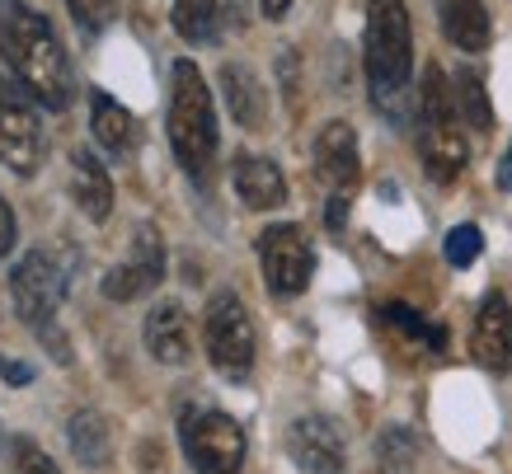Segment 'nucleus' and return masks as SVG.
<instances>
[{"label":"nucleus","instance_id":"21","mask_svg":"<svg viewBox=\"0 0 512 474\" xmlns=\"http://www.w3.org/2000/svg\"><path fill=\"white\" fill-rule=\"evenodd\" d=\"M170 15L184 43H212L217 38L221 0H170Z\"/></svg>","mask_w":512,"mask_h":474},{"label":"nucleus","instance_id":"11","mask_svg":"<svg viewBox=\"0 0 512 474\" xmlns=\"http://www.w3.org/2000/svg\"><path fill=\"white\" fill-rule=\"evenodd\" d=\"M315 174L329 193H353L362 179V155H357V132L348 123H325L315 137Z\"/></svg>","mask_w":512,"mask_h":474},{"label":"nucleus","instance_id":"16","mask_svg":"<svg viewBox=\"0 0 512 474\" xmlns=\"http://www.w3.org/2000/svg\"><path fill=\"white\" fill-rule=\"evenodd\" d=\"M437 24L451 47L461 52H484L489 47V10L484 0H437Z\"/></svg>","mask_w":512,"mask_h":474},{"label":"nucleus","instance_id":"3","mask_svg":"<svg viewBox=\"0 0 512 474\" xmlns=\"http://www.w3.org/2000/svg\"><path fill=\"white\" fill-rule=\"evenodd\" d=\"M170 146L188 174H207L217 155V108L193 62H174L170 76Z\"/></svg>","mask_w":512,"mask_h":474},{"label":"nucleus","instance_id":"31","mask_svg":"<svg viewBox=\"0 0 512 474\" xmlns=\"http://www.w3.org/2000/svg\"><path fill=\"white\" fill-rule=\"evenodd\" d=\"M498 188L512 193V146H508V155H503V165H498Z\"/></svg>","mask_w":512,"mask_h":474},{"label":"nucleus","instance_id":"25","mask_svg":"<svg viewBox=\"0 0 512 474\" xmlns=\"http://www.w3.org/2000/svg\"><path fill=\"white\" fill-rule=\"evenodd\" d=\"M480 249H484V235H480V226H456L447 235V263L451 268H470V263L480 259Z\"/></svg>","mask_w":512,"mask_h":474},{"label":"nucleus","instance_id":"17","mask_svg":"<svg viewBox=\"0 0 512 474\" xmlns=\"http://www.w3.org/2000/svg\"><path fill=\"white\" fill-rule=\"evenodd\" d=\"M90 127H94V141L113 155H132L137 151V118L127 113L118 99L109 94H90Z\"/></svg>","mask_w":512,"mask_h":474},{"label":"nucleus","instance_id":"24","mask_svg":"<svg viewBox=\"0 0 512 474\" xmlns=\"http://www.w3.org/2000/svg\"><path fill=\"white\" fill-rule=\"evenodd\" d=\"M419 456V442H414V432L409 428H386L376 437V460H381V470L386 474H404Z\"/></svg>","mask_w":512,"mask_h":474},{"label":"nucleus","instance_id":"26","mask_svg":"<svg viewBox=\"0 0 512 474\" xmlns=\"http://www.w3.org/2000/svg\"><path fill=\"white\" fill-rule=\"evenodd\" d=\"M66 10L76 15L80 29L99 33V29H109V24H113V15H118V0H66Z\"/></svg>","mask_w":512,"mask_h":474},{"label":"nucleus","instance_id":"1","mask_svg":"<svg viewBox=\"0 0 512 474\" xmlns=\"http://www.w3.org/2000/svg\"><path fill=\"white\" fill-rule=\"evenodd\" d=\"M0 57L15 71L19 85L29 90L33 104H43V108L71 104L76 80H71L66 47L38 10H29V5H5V15H0Z\"/></svg>","mask_w":512,"mask_h":474},{"label":"nucleus","instance_id":"19","mask_svg":"<svg viewBox=\"0 0 512 474\" xmlns=\"http://www.w3.org/2000/svg\"><path fill=\"white\" fill-rule=\"evenodd\" d=\"M71 165H76V202H80V212L90 216V221H109V212H113L109 169L99 165L90 151H76L71 155Z\"/></svg>","mask_w":512,"mask_h":474},{"label":"nucleus","instance_id":"14","mask_svg":"<svg viewBox=\"0 0 512 474\" xmlns=\"http://www.w3.org/2000/svg\"><path fill=\"white\" fill-rule=\"evenodd\" d=\"M146 348L156 362L165 367H184L188 352H193V334H188V315L179 301H160L151 315H146Z\"/></svg>","mask_w":512,"mask_h":474},{"label":"nucleus","instance_id":"15","mask_svg":"<svg viewBox=\"0 0 512 474\" xmlns=\"http://www.w3.org/2000/svg\"><path fill=\"white\" fill-rule=\"evenodd\" d=\"M235 193L245 207L254 212H268V207H282L287 202V179H282V169L264 155H240L235 160Z\"/></svg>","mask_w":512,"mask_h":474},{"label":"nucleus","instance_id":"5","mask_svg":"<svg viewBox=\"0 0 512 474\" xmlns=\"http://www.w3.org/2000/svg\"><path fill=\"white\" fill-rule=\"evenodd\" d=\"M202 343H207L212 367L226 381H245L254 371V320H249L245 301L235 291H217L212 296V306L202 315Z\"/></svg>","mask_w":512,"mask_h":474},{"label":"nucleus","instance_id":"2","mask_svg":"<svg viewBox=\"0 0 512 474\" xmlns=\"http://www.w3.org/2000/svg\"><path fill=\"white\" fill-rule=\"evenodd\" d=\"M409 76H414V29L404 0H367V80L381 113L395 123L409 118Z\"/></svg>","mask_w":512,"mask_h":474},{"label":"nucleus","instance_id":"13","mask_svg":"<svg viewBox=\"0 0 512 474\" xmlns=\"http://www.w3.org/2000/svg\"><path fill=\"white\" fill-rule=\"evenodd\" d=\"M419 151H423V169L428 179L437 184H451L470 160V146L461 137V118H423V137H419Z\"/></svg>","mask_w":512,"mask_h":474},{"label":"nucleus","instance_id":"27","mask_svg":"<svg viewBox=\"0 0 512 474\" xmlns=\"http://www.w3.org/2000/svg\"><path fill=\"white\" fill-rule=\"evenodd\" d=\"M10 456H15V474H62L57 465H52V456H47L43 446L24 442V437L10 446Z\"/></svg>","mask_w":512,"mask_h":474},{"label":"nucleus","instance_id":"29","mask_svg":"<svg viewBox=\"0 0 512 474\" xmlns=\"http://www.w3.org/2000/svg\"><path fill=\"white\" fill-rule=\"evenodd\" d=\"M10 245H15V212H10L5 198H0V259L10 254Z\"/></svg>","mask_w":512,"mask_h":474},{"label":"nucleus","instance_id":"7","mask_svg":"<svg viewBox=\"0 0 512 474\" xmlns=\"http://www.w3.org/2000/svg\"><path fill=\"white\" fill-rule=\"evenodd\" d=\"M259 263H264V282L273 296H301L315 273L311 240L301 226H268L259 235Z\"/></svg>","mask_w":512,"mask_h":474},{"label":"nucleus","instance_id":"12","mask_svg":"<svg viewBox=\"0 0 512 474\" xmlns=\"http://www.w3.org/2000/svg\"><path fill=\"white\" fill-rule=\"evenodd\" d=\"M470 352L489 371H512V306L503 291H489L480 301L475 329H470Z\"/></svg>","mask_w":512,"mask_h":474},{"label":"nucleus","instance_id":"9","mask_svg":"<svg viewBox=\"0 0 512 474\" xmlns=\"http://www.w3.org/2000/svg\"><path fill=\"white\" fill-rule=\"evenodd\" d=\"M160 277H165L160 235L151 226H141L132 249H127V259L118 263V268H109V277H104V296H109V301H137V296L160 287Z\"/></svg>","mask_w":512,"mask_h":474},{"label":"nucleus","instance_id":"28","mask_svg":"<svg viewBox=\"0 0 512 474\" xmlns=\"http://www.w3.org/2000/svg\"><path fill=\"white\" fill-rule=\"evenodd\" d=\"M0 376H5L10 385H29L33 367H24V362H15V357H0Z\"/></svg>","mask_w":512,"mask_h":474},{"label":"nucleus","instance_id":"20","mask_svg":"<svg viewBox=\"0 0 512 474\" xmlns=\"http://www.w3.org/2000/svg\"><path fill=\"white\" fill-rule=\"evenodd\" d=\"M66 437H71V451L80 456V465H90V470L109 465V428H104V418L94 409H80L76 418H71Z\"/></svg>","mask_w":512,"mask_h":474},{"label":"nucleus","instance_id":"8","mask_svg":"<svg viewBox=\"0 0 512 474\" xmlns=\"http://www.w3.org/2000/svg\"><path fill=\"white\" fill-rule=\"evenodd\" d=\"M0 160L15 169V174H33L43 165V127H38V113L24 94L0 80Z\"/></svg>","mask_w":512,"mask_h":474},{"label":"nucleus","instance_id":"18","mask_svg":"<svg viewBox=\"0 0 512 474\" xmlns=\"http://www.w3.org/2000/svg\"><path fill=\"white\" fill-rule=\"evenodd\" d=\"M221 90H226V104H231V118L240 127H259L268 113V90L259 85V76L240 62L221 66Z\"/></svg>","mask_w":512,"mask_h":474},{"label":"nucleus","instance_id":"23","mask_svg":"<svg viewBox=\"0 0 512 474\" xmlns=\"http://www.w3.org/2000/svg\"><path fill=\"white\" fill-rule=\"evenodd\" d=\"M381 320H386V324H395L400 334H409V338H419V343H428V348H433V352H442V348H447V334H442L437 324H428V320H423V315H419V310H414V306H404V301H390V306H381Z\"/></svg>","mask_w":512,"mask_h":474},{"label":"nucleus","instance_id":"30","mask_svg":"<svg viewBox=\"0 0 512 474\" xmlns=\"http://www.w3.org/2000/svg\"><path fill=\"white\" fill-rule=\"evenodd\" d=\"M325 221H329V230H343V221H348V198H343V193H334V198H329Z\"/></svg>","mask_w":512,"mask_h":474},{"label":"nucleus","instance_id":"22","mask_svg":"<svg viewBox=\"0 0 512 474\" xmlns=\"http://www.w3.org/2000/svg\"><path fill=\"white\" fill-rule=\"evenodd\" d=\"M456 113L466 118V127H475V132H489L494 127V108H489V94H484V80L480 71H456Z\"/></svg>","mask_w":512,"mask_h":474},{"label":"nucleus","instance_id":"10","mask_svg":"<svg viewBox=\"0 0 512 474\" xmlns=\"http://www.w3.org/2000/svg\"><path fill=\"white\" fill-rule=\"evenodd\" d=\"M287 456L306 474H339L343 470V432L325 413H306L287 428Z\"/></svg>","mask_w":512,"mask_h":474},{"label":"nucleus","instance_id":"6","mask_svg":"<svg viewBox=\"0 0 512 474\" xmlns=\"http://www.w3.org/2000/svg\"><path fill=\"white\" fill-rule=\"evenodd\" d=\"M184 456L198 474H235L245 465V428L221 409L184 413Z\"/></svg>","mask_w":512,"mask_h":474},{"label":"nucleus","instance_id":"32","mask_svg":"<svg viewBox=\"0 0 512 474\" xmlns=\"http://www.w3.org/2000/svg\"><path fill=\"white\" fill-rule=\"evenodd\" d=\"M259 5H264V15H268V19H282L287 10H292V0H259Z\"/></svg>","mask_w":512,"mask_h":474},{"label":"nucleus","instance_id":"4","mask_svg":"<svg viewBox=\"0 0 512 474\" xmlns=\"http://www.w3.org/2000/svg\"><path fill=\"white\" fill-rule=\"evenodd\" d=\"M10 296H15V310L24 315V324L52 338V357L66 362L71 352H66V338L57 334V310H62V296H66L62 263L52 259V254H43V249L24 254L15 263V273H10Z\"/></svg>","mask_w":512,"mask_h":474}]
</instances>
